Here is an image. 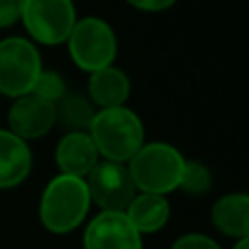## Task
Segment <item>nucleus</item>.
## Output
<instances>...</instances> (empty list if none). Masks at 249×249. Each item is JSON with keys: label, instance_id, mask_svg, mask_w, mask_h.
I'll return each mask as SVG.
<instances>
[{"label": "nucleus", "instance_id": "f257e3e1", "mask_svg": "<svg viewBox=\"0 0 249 249\" xmlns=\"http://www.w3.org/2000/svg\"><path fill=\"white\" fill-rule=\"evenodd\" d=\"M90 206L86 179L59 173L42 193L39 221L51 234H70L86 221Z\"/></svg>", "mask_w": 249, "mask_h": 249}, {"label": "nucleus", "instance_id": "f03ea898", "mask_svg": "<svg viewBox=\"0 0 249 249\" xmlns=\"http://www.w3.org/2000/svg\"><path fill=\"white\" fill-rule=\"evenodd\" d=\"M92 142L103 160L127 164L144 144V124L133 109L107 107L99 109L88 127Z\"/></svg>", "mask_w": 249, "mask_h": 249}, {"label": "nucleus", "instance_id": "7ed1b4c3", "mask_svg": "<svg viewBox=\"0 0 249 249\" xmlns=\"http://www.w3.org/2000/svg\"><path fill=\"white\" fill-rule=\"evenodd\" d=\"M184 155L168 142H149L142 144L127 162V171L138 193L164 195L179 188Z\"/></svg>", "mask_w": 249, "mask_h": 249}, {"label": "nucleus", "instance_id": "20e7f679", "mask_svg": "<svg viewBox=\"0 0 249 249\" xmlns=\"http://www.w3.org/2000/svg\"><path fill=\"white\" fill-rule=\"evenodd\" d=\"M68 53L74 66L86 72H94L112 66L118 53V42L114 29L101 18H81L74 22L68 39Z\"/></svg>", "mask_w": 249, "mask_h": 249}, {"label": "nucleus", "instance_id": "39448f33", "mask_svg": "<svg viewBox=\"0 0 249 249\" xmlns=\"http://www.w3.org/2000/svg\"><path fill=\"white\" fill-rule=\"evenodd\" d=\"M42 70V57L31 39H0V94L11 99L29 94Z\"/></svg>", "mask_w": 249, "mask_h": 249}, {"label": "nucleus", "instance_id": "423d86ee", "mask_svg": "<svg viewBox=\"0 0 249 249\" xmlns=\"http://www.w3.org/2000/svg\"><path fill=\"white\" fill-rule=\"evenodd\" d=\"M20 20L37 44L59 46L66 44L79 18L72 0H24Z\"/></svg>", "mask_w": 249, "mask_h": 249}, {"label": "nucleus", "instance_id": "0eeeda50", "mask_svg": "<svg viewBox=\"0 0 249 249\" xmlns=\"http://www.w3.org/2000/svg\"><path fill=\"white\" fill-rule=\"evenodd\" d=\"M83 179L90 193V201L107 212H124L138 193L127 171V164L121 162L103 160Z\"/></svg>", "mask_w": 249, "mask_h": 249}, {"label": "nucleus", "instance_id": "6e6552de", "mask_svg": "<svg viewBox=\"0 0 249 249\" xmlns=\"http://www.w3.org/2000/svg\"><path fill=\"white\" fill-rule=\"evenodd\" d=\"M83 249H142V236L124 212L101 210L83 232Z\"/></svg>", "mask_w": 249, "mask_h": 249}, {"label": "nucleus", "instance_id": "1a4fd4ad", "mask_svg": "<svg viewBox=\"0 0 249 249\" xmlns=\"http://www.w3.org/2000/svg\"><path fill=\"white\" fill-rule=\"evenodd\" d=\"M57 124L55 103L44 101L35 94L18 96L9 109V131L20 136L22 140L42 138Z\"/></svg>", "mask_w": 249, "mask_h": 249}, {"label": "nucleus", "instance_id": "9d476101", "mask_svg": "<svg viewBox=\"0 0 249 249\" xmlns=\"http://www.w3.org/2000/svg\"><path fill=\"white\" fill-rule=\"evenodd\" d=\"M55 162L64 175L86 177L101 162V155L88 131H68L55 149Z\"/></svg>", "mask_w": 249, "mask_h": 249}, {"label": "nucleus", "instance_id": "9b49d317", "mask_svg": "<svg viewBox=\"0 0 249 249\" xmlns=\"http://www.w3.org/2000/svg\"><path fill=\"white\" fill-rule=\"evenodd\" d=\"M33 153L26 140L9 129H0V190L16 188L29 177Z\"/></svg>", "mask_w": 249, "mask_h": 249}, {"label": "nucleus", "instance_id": "f8f14e48", "mask_svg": "<svg viewBox=\"0 0 249 249\" xmlns=\"http://www.w3.org/2000/svg\"><path fill=\"white\" fill-rule=\"evenodd\" d=\"M88 94H90L92 103L99 105L101 109L121 107L127 103L129 94H131V81H129L127 72H123L114 64L105 66V68L90 72Z\"/></svg>", "mask_w": 249, "mask_h": 249}, {"label": "nucleus", "instance_id": "ddd939ff", "mask_svg": "<svg viewBox=\"0 0 249 249\" xmlns=\"http://www.w3.org/2000/svg\"><path fill=\"white\" fill-rule=\"evenodd\" d=\"M210 221L225 236H232L236 241L249 238V197L245 193L223 195L212 206Z\"/></svg>", "mask_w": 249, "mask_h": 249}, {"label": "nucleus", "instance_id": "4468645a", "mask_svg": "<svg viewBox=\"0 0 249 249\" xmlns=\"http://www.w3.org/2000/svg\"><path fill=\"white\" fill-rule=\"evenodd\" d=\"M124 216L129 223L136 228L140 236L155 234L168 223L171 216V203L164 195H149V193H136L131 203L124 210Z\"/></svg>", "mask_w": 249, "mask_h": 249}, {"label": "nucleus", "instance_id": "2eb2a0df", "mask_svg": "<svg viewBox=\"0 0 249 249\" xmlns=\"http://www.w3.org/2000/svg\"><path fill=\"white\" fill-rule=\"evenodd\" d=\"M55 112L57 121L70 131H88L96 114L88 99H83L81 94H68V92L55 103Z\"/></svg>", "mask_w": 249, "mask_h": 249}, {"label": "nucleus", "instance_id": "dca6fc26", "mask_svg": "<svg viewBox=\"0 0 249 249\" xmlns=\"http://www.w3.org/2000/svg\"><path fill=\"white\" fill-rule=\"evenodd\" d=\"M179 188L190 197H201L212 188V173L201 162H186L181 171Z\"/></svg>", "mask_w": 249, "mask_h": 249}, {"label": "nucleus", "instance_id": "f3484780", "mask_svg": "<svg viewBox=\"0 0 249 249\" xmlns=\"http://www.w3.org/2000/svg\"><path fill=\"white\" fill-rule=\"evenodd\" d=\"M66 92H68V88H66V81L59 72H55V70H42L37 81L33 83L31 94L39 96L44 101H51V103H57Z\"/></svg>", "mask_w": 249, "mask_h": 249}, {"label": "nucleus", "instance_id": "a211bd4d", "mask_svg": "<svg viewBox=\"0 0 249 249\" xmlns=\"http://www.w3.org/2000/svg\"><path fill=\"white\" fill-rule=\"evenodd\" d=\"M171 249H221V245L206 234H184L173 243Z\"/></svg>", "mask_w": 249, "mask_h": 249}, {"label": "nucleus", "instance_id": "6ab92c4d", "mask_svg": "<svg viewBox=\"0 0 249 249\" xmlns=\"http://www.w3.org/2000/svg\"><path fill=\"white\" fill-rule=\"evenodd\" d=\"M24 0H0V29L13 26L22 16Z\"/></svg>", "mask_w": 249, "mask_h": 249}, {"label": "nucleus", "instance_id": "aec40b11", "mask_svg": "<svg viewBox=\"0 0 249 249\" xmlns=\"http://www.w3.org/2000/svg\"><path fill=\"white\" fill-rule=\"evenodd\" d=\"M131 7L140 9V11H149V13H158V11H166L171 9L177 0H127Z\"/></svg>", "mask_w": 249, "mask_h": 249}, {"label": "nucleus", "instance_id": "412c9836", "mask_svg": "<svg viewBox=\"0 0 249 249\" xmlns=\"http://www.w3.org/2000/svg\"><path fill=\"white\" fill-rule=\"evenodd\" d=\"M234 249H249V238H241V241H236Z\"/></svg>", "mask_w": 249, "mask_h": 249}]
</instances>
